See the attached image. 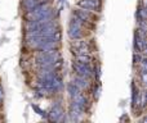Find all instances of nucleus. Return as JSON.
<instances>
[{"mask_svg": "<svg viewBox=\"0 0 147 123\" xmlns=\"http://www.w3.org/2000/svg\"><path fill=\"white\" fill-rule=\"evenodd\" d=\"M32 108L35 109V110L38 112V113L40 114V116H43V117H47V116H48V114H47V113H45V112H44V110H41V109L39 108V106H36V105H32Z\"/></svg>", "mask_w": 147, "mask_h": 123, "instance_id": "13", "label": "nucleus"}, {"mask_svg": "<svg viewBox=\"0 0 147 123\" xmlns=\"http://www.w3.org/2000/svg\"><path fill=\"white\" fill-rule=\"evenodd\" d=\"M47 18H54L53 9L51 8L49 3L39 5V7L34 8L32 10H28V12H26V14H25L26 22L38 21V19H47Z\"/></svg>", "mask_w": 147, "mask_h": 123, "instance_id": "2", "label": "nucleus"}, {"mask_svg": "<svg viewBox=\"0 0 147 123\" xmlns=\"http://www.w3.org/2000/svg\"><path fill=\"white\" fill-rule=\"evenodd\" d=\"M67 92H69L70 98L72 99V98H75V96H78L79 94H81V90L75 85V83L70 82L69 85H67Z\"/></svg>", "mask_w": 147, "mask_h": 123, "instance_id": "12", "label": "nucleus"}, {"mask_svg": "<svg viewBox=\"0 0 147 123\" xmlns=\"http://www.w3.org/2000/svg\"><path fill=\"white\" fill-rule=\"evenodd\" d=\"M72 15L76 18H79L80 21H83L84 23H92L94 22V13L89 12V10H85V9H81V8H78V9H75L72 12Z\"/></svg>", "mask_w": 147, "mask_h": 123, "instance_id": "6", "label": "nucleus"}, {"mask_svg": "<svg viewBox=\"0 0 147 123\" xmlns=\"http://www.w3.org/2000/svg\"><path fill=\"white\" fill-rule=\"evenodd\" d=\"M47 3H49V0H22V7L25 8L26 12H28V10H32L34 8L41 4H47Z\"/></svg>", "mask_w": 147, "mask_h": 123, "instance_id": "8", "label": "nucleus"}, {"mask_svg": "<svg viewBox=\"0 0 147 123\" xmlns=\"http://www.w3.org/2000/svg\"><path fill=\"white\" fill-rule=\"evenodd\" d=\"M71 82L75 83V85L78 86V87L80 88L81 91H83V90H86V88H89V86H90V83H89V78L81 77V76H75V77L72 78Z\"/></svg>", "mask_w": 147, "mask_h": 123, "instance_id": "9", "label": "nucleus"}, {"mask_svg": "<svg viewBox=\"0 0 147 123\" xmlns=\"http://www.w3.org/2000/svg\"><path fill=\"white\" fill-rule=\"evenodd\" d=\"M78 8L89 10L92 13H99L102 9V3L101 0H79Z\"/></svg>", "mask_w": 147, "mask_h": 123, "instance_id": "5", "label": "nucleus"}, {"mask_svg": "<svg viewBox=\"0 0 147 123\" xmlns=\"http://www.w3.org/2000/svg\"><path fill=\"white\" fill-rule=\"evenodd\" d=\"M72 69L76 76H81V77L85 78H90L94 74L93 68H92L90 64H83V63H79L75 61L72 62Z\"/></svg>", "mask_w": 147, "mask_h": 123, "instance_id": "4", "label": "nucleus"}, {"mask_svg": "<svg viewBox=\"0 0 147 123\" xmlns=\"http://www.w3.org/2000/svg\"><path fill=\"white\" fill-rule=\"evenodd\" d=\"M61 39H62V33L61 31H58V32H56L54 35L51 36L27 39L26 43L31 49H35V50H51V49H58Z\"/></svg>", "mask_w": 147, "mask_h": 123, "instance_id": "1", "label": "nucleus"}, {"mask_svg": "<svg viewBox=\"0 0 147 123\" xmlns=\"http://www.w3.org/2000/svg\"><path fill=\"white\" fill-rule=\"evenodd\" d=\"M92 49H93V46H92V44H89V45H85V46H79V48H72V54L74 55H80V54H90L92 53Z\"/></svg>", "mask_w": 147, "mask_h": 123, "instance_id": "10", "label": "nucleus"}, {"mask_svg": "<svg viewBox=\"0 0 147 123\" xmlns=\"http://www.w3.org/2000/svg\"><path fill=\"white\" fill-rule=\"evenodd\" d=\"M75 62L83 63V64H92V62L94 61V58L90 54H80V55H75Z\"/></svg>", "mask_w": 147, "mask_h": 123, "instance_id": "11", "label": "nucleus"}, {"mask_svg": "<svg viewBox=\"0 0 147 123\" xmlns=\"http://www.w3.org/2000/svg\"><path fill=\"white\" fill-rule=\"evenodd\" d=\"M86 23H84L83 21H80L79 18L74 17L70 21L69 25V30H67V35L71 40H78V39H83L85 36V32H84V28H85Z\"/></svg>", "mask_w": 147, "mask_h": 123, "instance_id": "3", "label": "nucleus"}, {"mask_svg": "<svg viewBox=\"0 0 147 123\" xmlns=\"http://www.w3.org/2000/svg\"><path fill=\"white\" fill-rule=\"evenodd\" d=\"M51 121H54V122H61V121H65L66 117H65V113H63V109L61 108L59 105H54L52 108L51 113L49 116H47Z\"/></svg>", "mask_w": 147, "mask_h": 123, "instance_id": "7", "label": "nucleus"}]
</instances>
